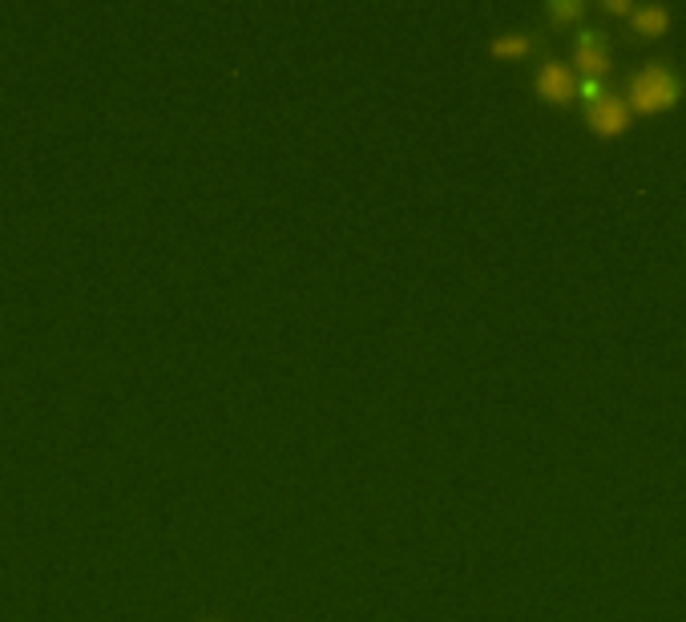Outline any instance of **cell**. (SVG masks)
Masks as SVG:
<instances>
[{
    "instance_id": "1",
    "label": "cell",
    "mask_w": 686,
    "mask_h": 622,
    "mask_svg": "<svg viewBox=\"0 0 686 622\" xmlns=\"http://www.w3.org/2000/svg\"><path fill=\"white\" fill-rule=\"evenodd\" d=\"M678 97V77L666 65H642L630 82V101L638 110H666Z\"/></svg>"
},
{
    "instance_id": "2",
    "label": "cell",
    "mask_w": 686,
    "mask_h": 622,
    "mask_svg": "<svg viewBox=\"0 0 686 622\" xmlns=\"http://www.w3.org/2000/svg\"><path fill=\"white\" fill-rule=\"evenodd\" d=\"M590 122L602 134H622L626 122H630V101L617 94H602L598 101H590Z\"/></svg>"
},
{
    "instance_id": "3",
    "label": "cell",
    "mask_w": 686,
    "mask_h": 622,
    "mask_svg": "<svg viewBox=\"0 0 686 622\" xmlns=\"http://www.w3.org/2000/svg\"><path fill=\"white\" fill-rule=\"evenodd\" d=\"M537 85H541V94L549 101H565V97L574 94V73H569L565 61H546L541 73H537Z\"/></svg>"
},
{
    "instance_id": "4",
    "label": "cell",
    "mask_w": 686,
    "mask_h": 622,
    "mask_svg": "<svg viewBox=\"0 0 686 622\" xmlns=\"http://www.w3.org/2000/svg\"><path fill=\"white\" fill-rule=\"evenodd\" d=\"M605 61H610V53H605V45L593 37V33H586L581 41H577V65L581 70H590V73H602L605 70Z\"/></svg>"
},
{
    "instance_id": "5",
    "label": "cell",
    "mask_w": 686,
    "mask_h": 622,
    "mask_svg": "<svg viewBox=\"0 0 686 622\" xmlns=\"http://www.w3.org/2000/svg\"><path fill=\"white\" fill-rule=\"evenodd\" d=\"M634 21H638V28H642V33H662L671 16H666V9H662V4H646V9H638V13H634Z\"/></svg>"
},
{
    "instance_id": "6",
    "label": "cell",
    "mask_w": 686,
    "mask_h": 622,
    "mask_svg": "<svg viewBox=\"0 0 686 622\" xmlns=\"http://www.w3.org/2000/svg\"><path fill=\"white\" fill-rule=\"evenodd\" d=\"M525 49H529V37H522V33H509V37L493 41V53H525Z\"/></svg>"
},
{
    "instance_id": "7",
    "label": "cell",
    "mask_w": 686,
    "mask_h": 622,
    "mask_svg": "<svg viewBox=\"0 0 686 622\" xmlns=\"http://www.w3.org/2000/svg\"><path fill=\"white\" fill-rule=\"evenodd\" d=\"M553 13H558V16H574L577 4H574V0H558V4H553Z\"/></svg>"
}]
</instances>
